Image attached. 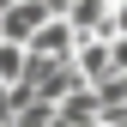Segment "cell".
Returning a JSON list of instances; mask_svg holds the SVG:
<instances>
[{
    "mask_svg": "<svg viewBox=\"0 0 127 127\" xmlns=\"http://www.w3.org/2000/svg\"><path fill=\"white\" fill-rule=\"evenodd\" d=\"M49 18H55V6H49V0H18V6H6V12H0V36H6V42H30Z\"/></svg>",
    "mask_w": 127,
    "mask_h": 127,
    "instance_id": "obj_1",
    "label": "cell"
},
{
    "mask_svg": "<svg viewBox=\"0 0 127 127\" xmlns=\"http://www.w3.org/2000/svg\"><path fill=\"white\" fill-rule=\"evenodd\" d=\"M24 49H30V55H42V61H73V49H79V30H73L67 18H49L36 36L24 42Z\"/></svg>",
    "mask_w": 127,
    "mask_h": 127,
    "instance_id": "obj_2",
    "label": "cell"
},
{
    "mask_svg": "<svg viewBox=\"0 0 127 127\" xmlns=\"http://www.w3.org/2000/svg\"><path fill=\"white\" fill-rule=\"evenodd\" d=\"M109 12H115V0H67V18L79 36H109Z\"/></svg>",
    "mask_w": 127,
    "mask_h": 127,
    "instance_id": "obj_3",
    "label": "cell"
},
{
    "mask_svg": "<svg viewBox=\"0 0 127 127\" xmlns=\"http://www.w3.org/2000/svg\"><path fill=\"white\" fill-rule=\"evenodd\" d=\"M73 67H79V79H85V85H103V79H109V36H79Z\"/></svg>",
    "mask_w": 127,
    "mask_h": 127,
    "instance_id": "obj_4",
    "label": "cell"
},
{
    "mask_svg": "<svg viewBox=\"0 0 127 127\" xmlns=\"http://www.w3.org/2000/svg\"><path fill=\"white\" fill-rule=\"evenodd\" d=\"M24 67H30V49L0 36V85H24Z\"/></svg>",
    "mask_w": 127,
    "mask_h": 127,
    "instance_id": "obj_5",
    "label": "cell"
},
{
    "mask_svg": "<svg viewBox=\"0 0 127 127\" xmlns=\"http://www.w3.org/2000/svg\"><path fill=\"white\" fill-rule=\"evenodd\" d=\"M6 127H55V103H42V97H30L18 115H12Z\"/></svg>",
    "mask_w": 127,
    "mask_h": 127,
    "instance_id": "obj_6",
    "label": "cell"
},
{
    "mask_svg": "<svg viewBox=\"0 0 127 127\" xmlns=\"http://www.w3.org/2000/svg\"><path fill=\"white\" fill-rule=\"evenodd\" d=\"M109 73H127V36H109Z\"/></svg>",
    "mask_w": 127,
    "mask_h": 127,
    "instance_id": "obj_7",
    "label": "cell"
},
{
    "mask_svg": "<svg viewBox=\"0 0 127 127\" xmlns=\"http://www.w3.org/2000/svg\"><path fill=\"white\" fill-rule=\"evenodd\" d=\"M6 6H18V0H0V12H6Z\"/></svg>",
    "mask_w": 127,
    "mask_h": 127,
    "instance_id": "obj_8",
    "label": "cell"
}]
</instances>
